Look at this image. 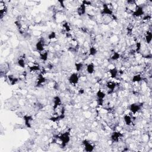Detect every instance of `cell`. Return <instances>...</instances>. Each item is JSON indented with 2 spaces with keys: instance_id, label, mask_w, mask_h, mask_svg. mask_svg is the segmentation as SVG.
<instances>
[{
  "instance_id": "15",
  "label": "cell",
  "mask_w": 152,
  "mask_h": 152,
  "mask_svg": "<svg viewBox=\"0 0 152 152\" xmlns=\"http://www.w3.org/2000/svg\"><path fill=\"white\" fill-rule=\"evenodd\" d=\"M109 73L110 77H111L112 78H115L117 77V76H118L119 71L116 68H113L110 69L109 71Z\"/></svg>"
},
{
  "instance_id": "18",
  "label": "cell",
  "mask_w": 152,
  "mask_h": 152,
  "mask_svg": "<svg viewBox=\"0 0 152 152\" xmlns=\"http://www.w3.org/2000/svg\"><path fill=\"white\" fill-rule=\"evenodd\" d=\"M17 63L22 68H24L26 66V59L24 57H20V58L18 59Z\"/></svg>"
},
{
  "instance_id": "3",
  "label": "cell",
  "mask_w": 152,
  "mask_h": 152,
  "mask_svg": "<svg viewBox=\"0 0 152 152\" xmlns=\"http://www.w3.org/2000/svg\"><path fill=\"white\" fill-rule=\"evenodd\" d=\"M79 79L80 78L78 74L74 73H73V74L70 76V77H69V81H70V83L72 84V85H76L78 83Z\"/></svg>"
},
{
  "instance_id": "24",
  "label": "cell",
  "mask_w": 152,
  "mask_h": 152,
  "mask_svg": "<svg viewBox=\"0 0 152 152\" xmlns=\"http://www.w3.org/2000/svg\"><path fill=\"white\" fill-rule=\"evenodd\" d=\"M83 67V64L82 63H77L76 64V69L77 71H80Z\"/></svg>"
},
{
  "instance_id": "27",
  "label": "cell",
  "mask_w": 152,
  "mask_h": 152,
  "mask_svg": "<svg viewBox=\"0 0 152 152\" xmlns=\"http://www.w3.org/2000/svg\"><path fill=\"white\" fill-rule=\"evenodd\" d=\"M55 38H56V34H55V32H51L48 35V39L50 40L53 39H55Z\"/></svg>"
},
{
  "instance_id": "7",
  "label": "cell",
  "mask_w": 152,
  "mask_h": 152,
  "mask_svg": "<svg viewBox=\"0 0 152 152\" xmlns=\"http://www.w3.org/2000/svg\"><path fill=\"white\" fill-rule=\"evenodd\" d=\"M123 135L119 131H115L111 135V140L113 141L118 142L122 137Z\"/></svg>"
},
{
  "instance_id": "11",
  "label": "cell",
  "mask_w": 152,
  "mask_h": 152,
  "mask_svg": "<svg viewBox=\"0 0 152 152\" xmlns=\"http://www.w3.org/2000/svg\"><path fill=\"white\" fill-rule=\"evenodd\" d=\"M24 120L25 121V124L28 128H31V124L33 121V118L32 116L25 115L24 117Z\"/></svg>"
},
{
  "instance_id": "8",
  "label": "cell",
  "mask_w": 152,
  "mask_h": 152,
  "mask_svg": "<svg viewBox=\"0 0 152 152\" xmlns=\"http://www.w3.org/2000/svg\"><path fill=\"white\" fill-rule=\"evenodd\" d=\"M102 13L106 16H113V12L107 4H103V9L102 10Z\"/></svg>"
},
{
  "instance_id": "10",
  "label": "cell",
  "mask_w": 152,
  "mask_h": 152,
  "mask_svg": "<svg viewBox=\"0 0 152 152\" xmlns=\"http://www.w3.org/2000/svg\"><path fill=\"white\" fill-rule=\"evenodd\" d=\"M86 11V6L83 4H81L77 9V12L79 16H83V15L85 14Z\"/></svg>"
},
{
  "instance_id": "17",
  "label": "cell",
  "mask_w": 152,
  "mask_h": 152,
  "mask_svg": "<svg viewBox=\"0 0 152 152\" xmlns=\"http://www.w3.org/2000/svg\"><path fill=\"white\" fill-rule=\"evenodd\" d=\"M96 96H97L98 100H103L104 99V98H105L106 94L102 90H99L98 91L97 93H96Z\"/></svg>"
},
{
  "instance_id": "12",
  "label": "cell",
  "mask_w": 152,
  "mask_h": 152,
  "mask_svg": "<svg viewBox=\"0 0 152 152\" xmlns=\"http://www.w3.org/2000/svg\"><path fill=\"white\" fill-rule=\"evenodd\" d=\"M95 67L93 63H91L89 64L86 67V71L90 74H92L95 72Z\"/></svg>"
},
{
  "instance_id": "25",
  "label": "cell",
  "mask_w": 152,
  "mask_h": 152,
  "mask_svg": "<svg viewBox=\"0 0 152 152\" xmlns=\"http://www.w3.org/2000/svg\"><path fill=\"white\" fill-rule=\"evenodd\" d=\"M63 26L64 29L65 30V31L67 32H70V30H71V27H70V24H69L67 22H65V23H64L63 24Z\"/></svg>"
},
{
  "instance_id": "14",
  "label": "cell",
  "mask_w": 152,
  "mask_h": 152,
  "mask_svg": "<svg viewBox=\"0 0 152 152\" xmlns=\"http://www.w3.org/2000/svg\"><path fill=\"white\" fill-rule=\"evenodd\" d=\"M106 87H107L108 89L110 90L111 92H112L117 87V83L114 82V81H108L106 83Z\"/></svg>"
},
{
  "instance_id": "21",
  "label": "cell",
  "mask_w": 152,
  "mask_h": 152,
  "mask_svg": "<svg viewBox=\"0 0 152 152\" xmlns=\"http://www.w3.org/2000/svg\"><path fill=\"white\" fill-rule=\"evenodd\" d=\"M29 68L30 72H36L40 70L39 65L38 64H34L32 66H29Z\"/></svg>"
},
{
  "instance_id": "1",
  "label": "cell",
  "mask_w": 152,
  "mask_h": 152,
  "mask_svg": "<svg viewBox=\"0 0 152 152\" xmlns=\"http://www.w3.org/2000/svg\"><path fill=\"white\" fill-rule=\"evenodd\" d=\"M58 139L62 143V146L65 147L70 141V135L68 132H64L58 137Z\"/></svg>"
},
{
  "instance_id": "13",
  "label": "cell",
  "mask_w": 152,
  "mask_h": 152,
  "mask_svg": "<svg viewBox=\"0 0 152 152\" xmlns=\"http://www.w3.org/2000/svg\"><path fill=\"white\" fill-rule=\"evenodd\" d=\"M124 120L125 124L127 125H130L132 122V118L130 115L125 114L124 117Z\"/></svg>"
},
{
  "instance_id": "9",
  "label": "cell",
  "mask_w": 152,
  "mask_h": 152,
  "mask_svg": "<svg viewBox=\"0 0 152 152\" xmlns=\"http://www.w3.org/2000/svg\"><path fill=\"white\" fill-rule=\"evenodd\" d=\"M61 105H62V102L61 100V98H59V96H55L54 99V106H53L54 110H55L56 109H57Z\"/></svg>"
},
{
  "instance_id": "5",
  "label": "cell",
  "mask_w": 152,
  "mask_h": 152,
  "mask_svg": "<svg viewBox=\"0 0 152 152\" xmlns=\"http://www.w3.org/2000/svg\"><path fill=\"white\" fill-rule=\"evenodd\" d=\"M83 144L84 145V147H85V149L86 152H92L94 150V146L89 141L87 140H85L83 141Z\"/></svg>"
},
{
  "instance_id": "26",
  "label": "cell",
  "mask_w": 152,
  "mask_h": 152,
  "mask_svg": "<svg viewBox=\"0 0 152 152\" xmlns=\"http://www.w3.org/2000/svg\"><path fill=\"white\" fill-rule=\"evenodd\" d=\"M142 47V44L141 42H137L136 43V49H135V51L137 52H139L140 49H141Z\"/></svg>"
},
{
  "instance_id": "23",
  "label": "cell",
  "mask_w": 152,
  "mask_h": 152,
  "mask_svg": "<svg viewBox=\"0 0 152 152\" xmlns=\"http://www.w3.org/2000/svg\"><path fill=\"white\" fill-rule=\"evenodd\" d=\"M120 58V55L119 54L118 52H115V53L112 55L111 56V59L113 61H117Z\"/></svg>"
},
{
  "instance_id": "16",
  "label": "cell",
  "mask_w": 152,
  "mask_h": 152,
  "mask_svg": "<svg viewBox=\"0 0 152 152\" xmlns=\"http://www.w3.org/2000/svg\"><path fill=\"white\" fill-rule=\"evenodd\" d=\"M152 32L150 31H147L146 32V34H145V40H146V42L147 44L150 43L152 42Z\"/></svg>"
},
{
  "instance_id": "22",
  "label": "cell",
  "mask_w": 152,
  "mask_h": 152,
  "mask_svg": "<svg viewBox=\"0 0 152 152\" xmlns=\"http://www.w3.org/2000/svg\"><path fill=\"white\" fill-rule=\"evenodd\" d=\"M98 51L96 49V48L95 47L92 46L89 49V55H92V56H94L97 54Z\"/></svg>"
},
{
  "instance_id": "4",
  "label": "cell",
  "mask_w": 152,
  "mask_h": 152,
  "mask_svg": "<svg viewBox=\"0 0 152 152\" xmlns=\"http://www.w3.org/2000/svg\"><path fill=\"white\" fill-rule=\"evenodd\" d=\"M143 14H144L143 8L141 6H138V5H137L136 8H135V9L134 10L133 13H132V15H133L134 17H139L143 16Z\"/></svg>"
},
{
  "instance_id": "20",
  "label": "cell",
  "mask_w": 152,
  "mask_h": 152,
  "mask_svg": "<svg viewBox=\"0 0 152 152\" xmlns=\"http://www.w3.org/2000/svg\"><path fill=\"white\" fill-rule=\"evenodd\" d=\"M143 80V78H142V76L140 74H136V75H134L132 77V81L133 83H139L141 81Z\"/></svg>"
},
{
  "instance_id": "19",
  "label": "cell",
  "mask_w": 152,
  "mask_h": 152,
  "mask_svg": "<svg viewBox=\"0 0 152 152\" xmlns=\"http://www.w3.org/2000/svg\"><path fill=\"white\" fill-rule=\"evenodd\" d=\"M48 51H43L42 52H40V58L41 60L43 61H46L48 59Z\"/></svg>"
},
{
  "instance_id": "6",
  "label": "cell",
  "mask_w": 152,
  "mask_h": 152,
  "mask_svg": "<svg viewBox=\"0 0 152 152\" xmlns=\"http://www.w3.org/2000/svg\"><path fill=\"white\" fill-rule=\"evenodd\" d=\"M141 109V105L138 103H132L130 106V110L132 114H136Z\"/></svg>"
},
{
  "instance_id": "2",
  "label": "cell",
  "mask_w": 152,
  "mask_h": 152,
  "mask_svg": "<svg viewBox=\"0 0 152 152\" xmlns=\"http://www.w3.org/2000/svg\"><path fill=\"white\" fill-rule=\"evenodd\" d=\"M45 46V41L43 39H41L36 44V48L39 52H42L44 51Z\"/></svg>"
}]
</instances>
